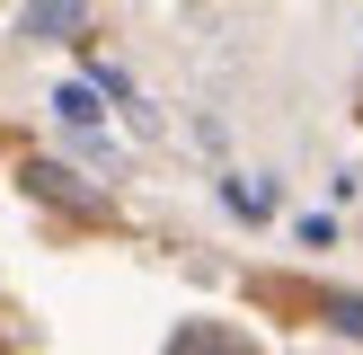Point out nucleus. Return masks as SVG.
<instances>
[{"label": "nucleus", "mask_w": 363, "mask_h": 355, "mask_svg": "<svg viewBox=\"0 0 363 355\" xmlns=\"http://www.w3.org/2000/svg\"><path fill=\"white\" fill-rule=\"evenodd\" d=\"M27 195H45L71 222H98L106 213V187H80V169H62V160H27Z\"/></svg>", "instance_id": "f257e3e1"}, {"label": "nucleus", "mask_w": 363, "mask_h": 355, "mask_svg": "<svg viewBox=\"0 0 363 355\" xmlns=\"http://www.w3.org/2000/svg\"><path fill=\"white\" fill-rule=\"evenodd\" d=\"M80 27H89V0H27V18H18V36H35V45H62Z\"/></svg>", "instance_id": "f03ea898"}, {"label": "nucleus", "mask_w": 363, "mask_h": 355, "mask_svg": "<svg viewBox=\"0 0 363 355\" xmlns=\"http://www.w3.org/2000/svg\"><path fill=\"white\" fill-rule=\"evenodd\" d=\"M53 116H62L71 133H89V124H98V89H89V80H62V89H53Z\"/></svg>", "instance_id": "7ed1b4c3"}, {"label": "nucleus", "mask_w": 363, "mask_h": 355, "mask_svg": "<svg viewBox=\"0 0 363 355\" xmlns=\"http://www.w3.org/2000/svg\"><path fill=\"white\" fill-rule=\"evenodd\" d=\"M222 204L257 222V213H275V187H266V178H222Z\"/></svg>", "instance_id": "20e7f679"}, {"label": "nucleus", "mask_w": 363, "mask_h": 355, "mask_svg": "<svg viewBox=\"0 0 363 355\" xmlns=\"http://www.w3.org/2000/svg\"><path fill=\"white\" fill-rule=\"evenodd\" d=\"M169 346H186V355H230L240 337H230V329H213V320H186V329H177Z\"/></svg>", "instance_id": "39448f33"}, {"label": "nucleus", "mask_w": 363, "mask_h": 355, "mask_svg": "<svg viewBox=\"0 0 363 355\" xmlns=\"http://www.w3.org/2000/svg\"><path fill=\"white\" fill-rule=\"evenodd\" d=\"M319 320H328L337 337H363V302H354V293H328V302H319Z\"/></svg>", "instance_id": "423d86ee"}]
</instances>
